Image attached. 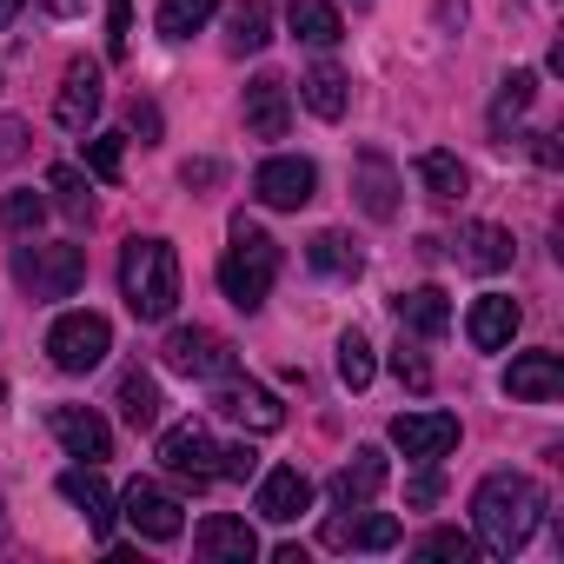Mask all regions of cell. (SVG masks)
<instances>
[{
	"label": "cell",
	"mask_w": 564,
	"mask_h": 564,
	"mask_svg": "<svg viewBox=\"0 0 564 564\" xmlns=\"http://www.w3.org/2000/svg\"><path fill=\"white\" fill-rule=\"evenodd\" d=\"M538 518H544V491H538V478H524V471H491V478L478 485V498H471L478 551H491V557L524 551L531 531H538Z\"/></svg>",
	"instance_id": "1"
},
{
	"label": "cell",
	"mask_w": 564,
	"mask_h": 564,
	"mask_svg": "<svg viewBox=\"0 0 564 564\" xmlns=\"http://www.w3.org/2000/svg\"><path fill=\"white\" fill-rule=\"evenodd\" d=\"M120 293H127L133 319H173V306H180V252L166 239H127Z\"/></svg>",
	"instance_id": "2"
},
{
	"label": "cell",
	"mask_w": 564,
	"mask_h": 564,
	"mask_svg": "<svg viewBox=\"0 0 564 564\" xmlns=\"http://www.w3.org/2000/svg\"><path fill=\"white\" fill-rule=\"evenodd\" d=\"M272 279H279V246L265 226H252L246 213L232 219V246L219 252V293L239 306V313H259L265 293H272Z\"/></svg>",
	"instance_id": "3"
},
{
	"label": "cell",
	"mask_w": 564,
	"mask_h": 564,
	"mask_svg": "<svg viewBox=\"0 0 564 564\" xmlns=\"http://www.w3.org/2000/svg\"><path fill=\"white\" fill-rule=\"evenodd\" d=\"M14 279L41 300V306H54V300H74L80 293V279H87V252L80 246H14Z\"/></svg>",
	"instance_id": "4"
},
{
	"label": "cell",
	"mask_w": 564,
	"mask_h": 564,
	"mask_svg": "<svg viewBox=\"0 0 564 564\" xmlns=\"http://www.w3.org/2000/svg\"><path fill=\"white\" fill-rule=\"evenodd\" d=\"M47 352H54L61 372H94L113 352V326L100 313H61L54 333H47Z\"/></svg>",
	"instance_id": "5"
},
{
	"label": "cell",
	"mask_w": 564,
	"mask_h": 564,
	"mask_svg": "<svg viewBox=\"0 0 564 564\" xmlns=\"http://www.w3.org/2000/svg\"><path fill=\"white\" fill-rule=\"evenodd\" d=\"M252 193H259V206H272V213H300V206L319 193V166L300 160V153H272V160L252 173Z\"/></svg>",
	"instance_id": "6"
},
{
	"label": "cell",
	"mask_w": 564,
	"mask_h": 564,
	"mask_svg": "<svg viewBox=\"0 0 564 564\" xmlns=\"http://www.w3.org/2000/svg\"><path fill=\"white\" fill-rule=\"evenodd\" d=\"M160 465L186 485H213L226 465V445H213L206 425H173V432H160Z\"/></svg>",
	"instance_id": "7"
},
{
	"label": "cell",
	"mask_w": 564,
	"mask_h": 564,
	"mask_svg": "<svg viewBox=\"0 0 564 564\" xmlns=\"http://www.w3.org/2000/svg\"><path fill=\"white\" fill-rule=\"evenodd\" d=\"M213 412L219 419H232V425H246V432H279L286 425V405H279L265 386H252V379H213Z\"/></svg>",
	"instance_id": "8"
},
{
	"label": "cell",
	"mask_w": 564,
	"mask_h": 564,
	"mask_svg": "<svg viewBox=\"0 0 564 564\" xmlns=\"http://www.w3.org/2000/svg\"><path fill=\"white\" fill-rule=\"evenodd\" d=\"M166 366L173 372H186V379H226L232 372V346L213 333V326H180V333H166Z\"/></svg>",
	"instance_id": "9"
},
{
	"label": "cell",
	"mask_w": 564,
	"mask_h": 564,
	"mask_svg": "<svg viewBox=\"0 0 564 564\" xmlns=\"http://www.w3.org/2000/svg\"><path fill=\"white\" fill-rule=\"evenodd\" d=\"M120 511H127V524H133L147 544H173V538H180V524H186V518H180V498H173V491H160L153 478H133V485L120 491Z\"/></svg>",
	"instance_id": "10"
},
{
	"label": "cell",
	"mask_w": 564,
	"mask_h": 564,
	"mask_svg": "<svg viewBox=\"0 0 564 564\" xmlns=\"http://www.w3.org/2000/svg\"><path fill=\"white\" fill-rule=\"evenodd\" d=\"M392 445H399L405 458L432 465V458H445V452L458 445V419H452V412H399V419H392Z\"/></svg>",
	"instance_id": "11"
},
{
	"label": "cell",
	"mask_w": 564,
	"mask_h": 564,
	"mask_svg": "<svg viewBox=\"0 0 564 564\" xmlns=\"http://www.w3.org/2000/svg\"><path fill=\"white\" fill-rule=\"evenodd\" d=\"M54 438H61L67 458H80V465L113 458V425H107L100 412H87V405H54Z\"/></svg>",
	"instance_id": "12"
},
{
	"label": "cell",
	"mask_w": 564,
	"mask_h": 564,
	"mask_svg": "<svg viewBox=\"0 0 564 564\" xmlns=\"http://www.w3.org/2000/svg\"><path fill=\"white\" fill-rule=\"evenodd\" d=\"M286 127H293V94H286V80H279V74L246 80V133H252V140H286Z\"/></svg>",
	"instance_id": "13"
},
{
	"label": "cell",
	"mask_w": 564,
	"mask_h": 564,
	"mask_svg": "<svg viewBox=\"0 0 564 564\" xmlns=\"http://www.w3.org/2000/svg\"><path fill=\"white\" fill-rule=\"evenodd\" d=\"M193 551H199L206 564H252V557H259V531H252L246 518H232V511H213V518L199 524Z\"/></svg>",
	"instance_id": "14"
},
{
	"label": "cell",
	"mask_w": 564,
	"mask_h": 564,
	"mask_svg": "<svg viewBox=\"0 0 564 564\" xmlns=\"http://www.w3.org/2000/svg\"><path fill=\"white\" fill-rule=\"evenodd\" d=\"M100 67L94 61H74L67 67V80H61V94H54V120L67 127V133H87L94 127V113H100Z\"/></svg>",
	"instance_id": "15"
},
{
	"label": "cell",
	"mask_w": 564,
	"mask_h": 564,
	"mask_svg": "<svg viewBox=\"0 0 564 564\" xmlns=\"http://www.w3.org/2000/svg\"><path fill=\"white\" fill-rule=\"evenodd\" d=\"M352 193H359L366 219H392V213H399V166H392L379 147H366V153L352 160Z\"/></svg>",
	"instance_id": "16"
},
{
	"label": "cell",
	"mask_w": 564,
	"mask_h": 564,
	"mask_svg": "<svg viewBox=\"0 0 564 564\" xmlns=\"http://www.w3.org/2000/svg\"><path fill=\"white\" fill-rule=\"evenodd\" d=\"M505 392L524 399V405L557 399V392H564V359H557V352H518V359L505 366Z\"/></svg>",
	"instance_id": "17"
},
{
	"label": "cell",
	"mask_w": 564,
	"mask_h": 564,
	"mask_svg": "<svg viewBox=\"0 0 564 564\" xmlns=\"http://www.w3.org/2000/svg\"><path fill=\"white\" fill-rule=\"evenodd\" d=\"M386 471H392V465H386V452H379V445H359V452H352V465H339V471H333V505H339V511L372 505V498L386 491Z\"/></svg>",
	"instance_id": "18"
},
{
	"label": "cell",
	"mask_w": 564,
	"mask_h": 564,
	"mask_svg": "<svg viewBox=\"0 0 564 564\" xmlns=\"http://www.w3.org/2000/svg\"><path fill=\"white\" fill-rule=\"evenodd\" d=\"M61 498L87 518V531H94V538H107V531H113V491H107V478H100L94 465H67V471H61Z\"/></svg>",
	"instance_id": "19"
},
{
	"label": "cell",
	"mask_w": 564,
	"mask_h": 564,
	"mask_svg": "<svg viewBox=\"0 0 564 564\" xmlns=\"http://www.w3.org/2000/svg\"><path fill=\"white\" fill-rule=\"evenodd\" d=\"M326 544H333V551H392V544H399V518L352 505V518H333V524H326Z\"/></svg>",
	"instance_id": "20"
},
{
	"label": "cell",
	"mask_w": 564,
	"mask_h": 564,
	"mask_svg": "<svg viewBox=\"0 0 564 564\" xmlns=\"http://www.w3.org/2000/svg\"><path fill=\"white\" fill-rule=\"evenodd\" d=\"M306 505H313V478H306L300 465H272V471L259 478V518H272V524H293Z\"/></svg>",
	"instance_id": "21"
},
{
	"label": "cell",
	"mask_w": 564,
	"mask_h": 564,
	"mask_svg": "<svg viewBox=\"0 0 564 564\" xmlns=\"http://www.w3.org/2000/svg\"><path fill=\"white\" fill-rule=\"evenodd\" d=\"M518 326H524V313H518V300H505V293H485V300L471 306V319H465V333H471L478 352H505V346L518 339Z\"/></svg>",
	"instance_id": "22"
},
{
	"label": "cell",
	"mask_w": 564,
	"mask_h": 564,
	"mask_svg": "<svg viewBox=\"0 0 564 564\" xmlns=\"http://www.w3.org/2000/svg\"><path fill=\"white\" fill-rule=\"evenodd\" d=\"M511 252H518V246H511V232H505V226H491V219H471V226L458 232V259H465L471 272H505V265H511Z\"/></svg>",
	"instance_id": "23"
},
{
	"label": "cell",
	"mask_w": 564,
	"mask_h": 564,
	"mask_svg": "<svg viewBox=\"0 0 564 564\" xmlns=\"http://www.w3.org/2000/svg\"><path fill=\"white\" fill-rule=\"evenodd\" d=\"M392 306H399V326L419 333V339H438V333L452 326V300H445L438 286H412V293H399Z\"/></svg>",
	"instance_id": "24"
},
{
	"label": "cell",
	"mask_w": 564,
	"mask_h": 564,
	"mask_svg": "<svg viewBox=\"0 0 564 564\" xmlns=\"http://www.w3.org/2000/svg\"><path fill=\"white\" fill-rule=\"evenodd\" d=\"M286 21H293V34H300L306 47H333V41L346 34V21H339L333 0H286Z\"/></svg>",
	"instance_id": "25"
},
{
	"label": "cell",
	"mask_w": 564,
	"mask_h": 564,
	"mask_svg": "<svg viewBox=\"0 0 564 564\" xmlns=\"http://www.w3.org/2000/svg\"><path fill=\"white\" fill-rule=\"evenodd\" d=\"M306 259H313L326 279H359V265H366L359 239H346V232H313V239H306Z\"/></svg>",
	"instance_id": "26"
},
{
	"label": "cell",
	"mask_w": 564,
	"mask_h": 564,
	"mask_svg": "<svg viewBox=\"0 0 564 564\" xmlns=\"http://www.w3.org/2000/svg\"><path fill=\"white\" fill-rule=\"evenodd\" d=\"M272 41V8L265 0H239V8L226 14V47L232 54H259Z\"/></svg>",
	"instance_id": "27"
},
{
	"label": "cell",
	"mask_w": 564,
	"mask_h": 564,
	"mask_svg": "<svg viewBox=\"0 0 564 564\" xmlns=\"http://www.w3.org/2000/svg\"><path fill=\"white\" fill-rule=\"evenodd\" d=\"M346 87H352V80H346L333 61H319V67L300 80V94H306V107H313L319 120H339V113H346Z\"/></svg>",
	"instance_id": "28"
},
{
	"label": "cell",
	"mask_w": 564,
	"mask_h": 564,
	"mask_svg": "<svg viewBox=\"0 0 564 564\" xmlns=\"http://www.w3.org/2000/svg\"><path fill=\"white\" fill-rule=\"evenodd\" d=\"M531 94H538V74H505L498 80V100H491V133H511V120H524V107H531Z\"/></svg>",
	"instance_id": "29"
},
{
	"label": "cell",
	"mask_w": 564,
	"mask_h": 564,
	"mask_svg": "<svg viewBox=\"0 0 564 564\" xmlns=\"http://www.w3.org/2000/svg\"><path fill=\"white\" fill-rule=\"evenodd\" d=\"M419 180H425V193L438 199V206H452L458 193H465V166H458V153H419Z\"/></svg>",
	"instance_id": "30"
},
{
	"label": "cell",
	"mask_w": 564,
	"mask_h": 564,
	"mask_svg": "<svg viewBox=\"0 0 564 564\" xmlns=\"http://www.w3.org/2000/svg\"><path fill=\"white\" fill-rule=\"evenodd\" d=\"M47 193H54V206H61L74 226H94V193H87L80 166H54V173H47Z\"/></svg>",
	"instance_id": "31"
},
{
	"label": "cell",
	"mask_w": 564,
	"mask_h": 564,
	"mask_svg": "<svg viewBox=\"0 0 564 564\" xmlns=\"http://www.w3.org/2000/svg\"><path fill=\"white\" fill-rule=\"evenodd\" d=\"M120 412H127L133 432H153V425H160V386H153L147 372H127V379H120Z\"/></svg>",
	"instance_id": "32"
},
{
	"label": "cell",
	"mask_w": 564,
	"mask_h": 564,
	"mask_svg": "<svg viewBox=\"0 0 564 564\" xmlns=\"http://www.w3.org/2000/svg\"><path fill=\"white\" fill-rule=\"evenodd\" d=\"M41 219H47V199H41L34 186H21V193H0V232L34 239V232H41Z\"/></svg>",
	"instance_id": "33"
},
{
	"label": "cell",
	"mask_w": 564,
	"mask_h": 564,
	"mask_svg": "<svg viewBox=\"0 0 564 564\" xmlns=\"http://www.w3.org/2000/svg\"><path fill=\"white\" fill-rule=\"evenodd\" d=\"M213 14H219V0H160V34L166 41H193Z\"/></svg>",
	"instance_id": "34"
},
{
	"label": "cell",
	"mask_w": 564,
	"mask_h": 564,
	"mask_svg": "<svg viewBox=\"0 0 564 564\" xmlns=\"http://www.w3.org/2000/svg\"><path fill=\"white\" fill-rule=\"evenodd\" d=\"M372 372H379V359H372L366 333H346V339H339V379H346L352 392H366V386H372Z\"/></svg>",
	"instance_id": "35"
},
{
	"label": "cell",
	"mask_w": 564,
	"mask_h": 564,
	"mask_svg": "<svg viewBox=\"0 0 564 564\" xmlns=\"http://www.w3.org/2000/svg\"><path fill=\"white\" fill-rule=\"evenodd\" d=\"M419 551H425V557H458V564H465V557H478V538H471V531L438 524V531H425V538H419Z\"/></svg>",
	"instance_id": "36"
},
{
	"label": "cell",
	"mask_w": 564,
	"mask_h": 564,
	"mask_svg": "<svg viewBox=\"0 0 564 564\" xmlns=\"http://www.w3.org/2000/svg\"><path fill=\"white\" fill-rule=\"evenodd\" d=\"M87 166H94L100 180H120V166H127V140H120V133H94V140H87Z\"/></svg>",
	"instance_id": "37"
},
{
	"label": "cell",
	"mask_w": 564,
	"mask_h": 564,
	"mask_svg": "<svg viewBox=\"0 0 564 564\" xmlns=\"http://www.w3.org/2000/svg\"><path fill=\"white\" fill-rule=\"evenodd\" d=\"M392 372H399V379H405V386H412V392H425V386H432V366H425V359H419V352H405V346H399V352H392Z\"/></svg>",
	"instance_id": "38"
},
{
	"label": "cell",
	"mask_w": 564,
	"mask_h": 564,
	"mask_svg": "<svg viewBox=\"0 0 564 564\" xmlns=\"http://www.w3.org/2000/svg\"><path fill=\"white\" fill-rule=\"evenodd\" d=\"M127 34H133V0H113V21H107V47H113V61L127 54Z\"/></svg>",
	"instance_id": "39"
},
{
	"label": "cell",
	"mask_w": 564,
	"mask_h": 564,
	"mask_svg": "<svg viewBox=\"0 0 564 564\" xmlns=\"http://www.w3.org/2000/svg\"><path fill=\"white\" fill-rule=\"evenodd\" d=\"M21 153H28V120H8V113H0V166L21 160Z\"/></svg>",
	"instance_id": "40"
},
{
	"label": "cell",
	"mask_w": 564,
	"mask_h": 564,
	"mask_svg": "<svg viewBox=\"0 0 564 564\" xmlns=\"http://www.w3.org/2000/svg\"><path fill=\"white\" fill-rule=\"evenodd\" d=\"M438 498H445V478H438V471H419V478L405 485V505H419V511L438 505Z\"/></svg>",
	"instance_id": "41"
},
{
	"label": "cell",
	"mask_w": 564,
	"mask_h": 564,
	"mask_svg": "<svg viewBox=\"0 0 564 564\" xmlns=\"http://www.w3.org/2000/svg\"><path fill=\"white\" fill-rule=\"evenodd\" d=\"M127 120H133V133H140L147 147L160 140V107H153V100H133V107H127Z\"/></svg>",
	"instance_id": "42"
},
{
	"label": "cell",
	"mask_w": 564,
	"mask_h": 564,
	"mask_svg": "<svg viewBox=\"0 0 564 564\" xmlns=\"http://www.w3.org/2000/svg\"><path fill=\"white\" fill-rule=\"evenodd\" d=\"M252 471H259L252 445H226V465H219V478H252Z\"/></svg>",
	"instance_id": "43"
},
{
	"label": "cell",
	"mask_w": 564,
	"mask_h": 564,
	"mask_svg": "<svg viewBox=\"0 0 564 564\" xmlns=\"http://www.w3.org/2000/svg\"><path fill=\"white\" fill-rule=\"evenodd\" d=\"M180 180H186V186H219V160H186Z\"/></svg>",
	"instance_id": "44"
},
{
	"label": "cell",
	"mask_w": 564,
	"mask_h": 564,
	"mask_svg": "<svg viewBox=\"0 0 564 564\" xmlns=\"http://www.w3.org/2000/svg\"><path fill=\"white\" fill-rule=\"evenodd\" d=\"M438 21H465V0H438Z\"/></svg>",
	"instance_id": "45"
},
{
	"label": "cell",
	"mask_w": 564,
	"mask_h": 564,
	"mask_svg": "<svg viewBox=\"0 0 564 564\" xmlns=\"http://www.w3.org/2000/svg\"><path fill=\"white\" fill-rule=\"evenodd\" d=\"M14 14H21V0H0V28H8Z\"/></svg>",
	"instance_id": "46"
},
{
	"label": "cell",
	"mask_w": 564,
	"mask_h": 564,
	"mask_svg": "<svg viewBox=\"0 0 564 564\" xmlns=\"http://www.w3.org/2000/svg\"><path fill=\"white\" fill-rule=\"evenodd\" d=\"M0 399H8V386H0Z\"/></svg>",
	"instance_id": "47"
}]
</instances>
